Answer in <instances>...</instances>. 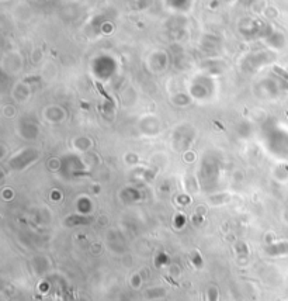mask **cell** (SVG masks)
I'll use <instances>...</instances> for the list:
<instances>
[{"label":"cell","mask_w":288,"mask_h":301,"mask_svg":"<svg viewBox=\"0 0 288 301\" xmlns=\"http://www.w3.org/2000/svg\"><path fill=\"white\" fill-rule=\"evenodd\" d=\"M210 301H216V291L215 290H211V291H210Z\"/></svg>","instance_id":"obj_1"},{"label":"cell","mask_w":288,"mask_h":301,"mask_svg":"<svg viewBox=\"0 0 288 301\" xmlns=\"http://www.w3.org/2000/svg\"><path fill=\"white\" fill-rule=\"evenodd\" d=\"M276 70L278 72V73H281V76H284V77H287V79H288V73H287V72H284V70H281L280 68H276Z\"/></svg>","instance_id":"obj_2"},{"label":"cell","mask_w":288,"mask_h":301,"mask_svg":"<svg viewBox=\"0 0 288 301\" xmlns=\"http://www.w3.org/2000/svg\"><path fill=\"white\" fill-rule=\"evenodd\" d=\"M287 115H288V113H287Z\"/></svg>","instance_id":"obj_3"}]
</instances>
